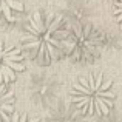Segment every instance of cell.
Instances as JSON below:
<instances>
[{
    "label": "cell",
    "instance_id": "1",
    "mask_svg": "<svg viewBox=\"0 0 122 122\" xmlns=\"http://www.w3.org/2000/svg\"><path fill=\"white\" fill-rule=\"evenodd\" d=\"M68 28L62 15L36 11L26 22L22 46L36 62L48 65L65 50Z\"/></svg>",
    "mask_w": 122,
    "mask_h": 122
},
{
    "label": "cell",
    "instance_id": "2",
    "mask_svg": "<svg viewBox=\"0 0 122 122\" xmlns=\"http://www.w3.org/2000/svg\"><path fill=\"white\" fill-rule=\"evenodd\" d=\"M114 85L104 73L81 76L71 86L70 102L82 116H108L114 105Z\"/></svg>",
    "mask_w": 122,
    "mask_h": 122
},
{
    "label": "cell",
    "instance_id": "3",
    "mask_svg": "<svg viewBox=\"0 0 122 122\" xmlns=\"http://www.w3.org/2000/svg\"><path fill=\"white\" fill-rule=\"evenodd\" d=\"M102 33L91 23L74 25L68 28L65 53L74 62H90L101 54Z\"/></svg>",
    "mask_w": 122,
    "mask_h": 122
},
{
    "label": "cell",
    "instance_id": "4",
    "mask_svg": "<svg viewBox=\"0 0 122 122\" xmlns=\"http://www.w3.org/2000/svg\"><path fill=\"white\" fill-rule=\"evenodd\" d=\"M60 86L62 82L56 74H36L28 83V94L34 105L51 108L59 101Z\"/></svg>",
    "mask_w": 122,
    "mask_h": 122
},
{
    "label": "cell",
    "instance_id": "5",
    "mask_svg": "<svg viewBox=\"0 0 122 122\" xmlns=\"http://www.w3.org/2000/svg\"><path fill=\"white\" fill-rule=\"evenodd\" d=\"M23 54L17 46L0 40V83H11L17 79V74L25 71Z\"/></svg>",
    "mask_w": 122,
    "mask_h": 122
},
{
    "label": "cell",
    "instance_id": "6",
    "mask_svg": "<svg viewBox=\"0 0 122 122\" xmlns=\"http://www.w3.org/2000/svg\"><path fill=\"white\" fill-rule=\"evenodd\" d=\"M93 9L90 0H66L63 8L62 19L70 25V22H76V25H83L90 19Z\"/></svg>",
    "mask_w": 122,
    "mask_h": 122
},
{
    "label": "cell",
    "instance_id": "7",
    "mask_svg": "<svg viewBox=\"0 0 122 122\" xmlns=\"http://www.w3.org/2000/svg\"><path fill=\"white\" fill-rule=\"evenodd\" d=\"M46 122H83L82 114L74 108L70 101L59 99L46 116Z\"/></svg>",
    "mask_w": 122,
    "mask_h": 122
},
{
    "label": "cell",
    "instance_id": "8",
    "mask_svg": "<svg viewBox=\"0 0 122 122\" xmlns=\"http://www.w3.org/2000/svg\"><path fill=\"white\" fill-rule=\"evenodd\" d=\"M14 91L6 83H0V121L14 113Z\"/></svg>",
    "mask_w": 122,
    "mask_h": 122
},
{
    "label": "cell",
    "instance_id": "9",
    "mask_svg": "<svg viewBox=\"0 0 122 122\" xmlns=\"http://www.w3.org/2000/svg\"><path fill=\"white\" fill-rule=\"evenodd\" d=\"M23 9V0H0V17L8 22H14L15 12H22Z\"/></svg>",
    "mask_w": 122,
    "mask_h": 122
},
{
    "label": "cell",
    "instance_id": "10",
    "mask_svg": "<svg viewBox=\"0 0 122 122\" xmlns=\"http://www.w3.org/2000/svg\"><path fill=\"white\" fill-rule=\"evenodd\" d=\"M0 122H42L39 117L30 116L26 113H19V111H14L9 116H6L5 119H2Z\"/></svg>",
    "mask_w": 122,
    "mask_h": 122
},
{
    "label": "cell",
    "instance_id": "11",
    "mask_svg": "<svg viewBox=\"0 0 122 122\" xmlns=\"http://www.w3.org/2000/svg\"><path fill=\"white\" fill-rule=\"evenodd\" d=\"M113 14L122 28V0H113Z\"/></svg>",
    "mask_w": 122,
    "mask_h": 122
},
{
    "label": "cell",
    "instance_id": "12",
    "mask_svg": "<svg viewBox=\"0 0 122 122\" xmlns=\"http://www.w3.org/2000/svg\"><path fill=\"white\" fill-rule=\"evenodd\" d=\"M96 122H122V117L119 114H114V113H110L108 116H104V117H97Z\"/></svg>",
    "mask_w": 122,
    "mask_h": 122
}]
</instances>
